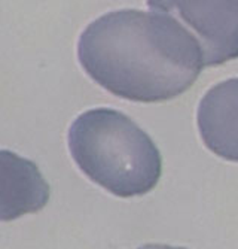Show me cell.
Listing matches in <instances>:
<instances>
[{
    "label": "cell",
    "instance_id": "obj_1",
    "mask_svg": "<svg viewBox=\"0 0 238 249\" xmlns=\"http://www.w3.org/2000/svg\"><path fill=\"white\" fill-rule=\"evenodd\" d=\"M150 11L121 9L101 15L78 42L82 69L125 100H171L193 85L204 69L201 47L179 19L147 2Z\"/></svg>",
    "mask_w": 238,
    "mask_h": 249
},
{
    "label": "cell",
    "instance_id": "obj_2",
    "mask_svg": "<svg viewBox=\"0 0 238 249\" xmlns=\"http://www.w3.org/2000/svg\"><path fill=\"white\" fill-rule=\"evenodd\" d=\"M67 142L80 172L113 196H144L159 182V149L119 110L97 107L83 112L70 125Z\"/></svg>",
    "mask_w": 238,
    "mask_h": 249
},
{
    "label": "cell",
    "instance_id": "obj_3",
    "mask_svg": "<svg viewBox=\"0 0 238 249\" xmlns=\"http://www.w3.org/2000/svg\"><path fill=\"white\" fill-rule=\"evenodd\" d=\"M193 30L204 66L238 58V2H154Z\"/></svg>",
    "mask_w": 238,
    "mask_h": 249
},
{
    "label": "cell",
    "instance_id": "obj_4",
    "mask_svg": "<svg viewBox=\"0 0 238 249\" xmlns=\"http://www.w3.org/2000/svg\"><path fill=\"white\" fill-rule=\"evenodd\" d=\"M204 145L218 157L238 163V78L211 87L197 110Z\"/></svg>",
    "mask_w": 238,
    "mask_h": 249
},
{
    "label": "cell",
    "instance_id": "obj_5",
    "mask_svg": "<svg viewBox=\"0 0 238 249\" xmlns=\"http://www.w3.org/2000/svg\"><path fill=\"white\" fill-rule=\"evenodd\" d=\"M49 196V185L33 161L0 151V219L36 213L47 206Z\"/></svg>",
    "mask_w": 238,
    "mask_h": 249
},
{
    "label": "cell",
    "instance_id": "obj_6",
    "mask_svg": "<svg viewBox=\"0 0 238 249\" xmlns=\"http://www.w3.org/2000/svg\"><path fill=\"white\" fill-rule=\"evenodd\" d=\"M139 249H186V248H180V246H170V245H161V243H149V245H143Z\"/></svg>",
    "mask_w": 238,
    "mask_h": 249
}]
</instances>
